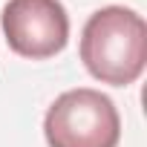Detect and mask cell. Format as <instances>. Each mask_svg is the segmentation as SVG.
Instances as JSON below:
<instances>
[{
	"instance_id": "obj_3",
	"label": "cell",
	"mask_w": 147,
	"mask_h": 147,
	"mask_svg": "<svg viewBox=\"0 0 147 147\" xmlns=\"http://www.w3.org/2000/svg\"><path fill=\"white\" fill-rule=\"evenodd\" d=\"M0 20L9 49L32 61L63 52L69 40V15L61 0H9Z\"/></svg>"
},
{
	"instance_id": "obj_2",
	"label": "cell",
	"mask_w": 147,
	"mask_h": 147,
	"mask_svg": "<svg viewBox=\"0 0 147 147\" xmlns=\"http://www.w3.org/2000/svg\"><path fill=\"white\" fill-rule=\"evenodd\" d=\"M43 136L49 147H118L121 118L98 90H66L52 101L43 118Z\"/></svg>"
},
{
	"instance_id": "obj_1",
	"label": "cell",
	"mask_w": 147,
	"mask_h": 147,
	"mask_svg": "<svg viewBox=\"0 0 147 147\" xmlns=\"http://www.w3.org/2000/svg\"><path fill=\"white\" fill-rule=\"evenodd\" d=\"M81 61L101 84H133L147 61V26L141 15L124 6H104L90 15L81 32Z\"/></svg>"
}]
</instances>
